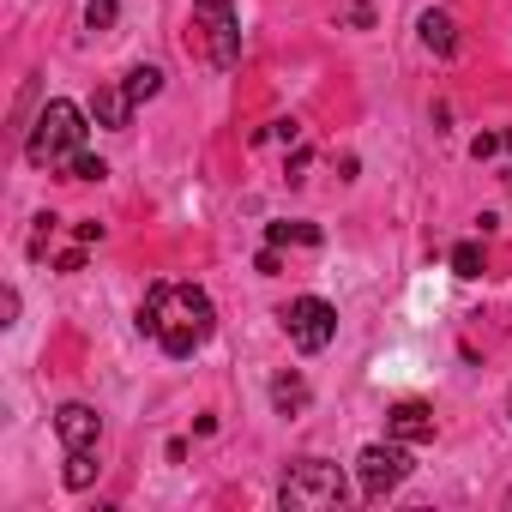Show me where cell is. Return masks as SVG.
<instances>
[{
    "label": "cell",
    "mask_w": 512,
    "mask_h": 512,
    "mask_svg": "<svg viewBox=\"0 0 512 512\" xmlns=\"http://www.w3.org/2000/svg\"><path fill=\"white\" fill-rule=\"evenodd\" d=\"M139 332H145L163 356L187 362L193 350L211 344L217 308H211V296H205L199 284H151L145 302H139Z\"/></svg>",
    "instance_id": "obj_1"
},
{
    "label": "cell",
    "mask_w": 512,
    "mask_h": 512,
    "mask_svg": "<svg viewBox=\"0 0 512 512\" xmlns=\"http://www.w3.org/2000/svg\"><path fill=\"white\" fill-rule=\"evenodd\" d=\"M85 109L79 103H67V97H49L43 103V115L31 121V133H25V163L31 169H67L79 151H85Z\"/></svg>",
    "instance_id": "obj_2"
},
{
    "label": "cell",
    "mask_w": 512,
    "mask_h": 512,
    "mask_svg": "<svg viewBox=\"0 0 512 512\" xmlns=\"http://www.w3.org/2000/svg\"><path fill=\"white\" fill-rule=\"evenodd\" d=\"M344 494H350V482L326 458H296L284 470V482H278V506L284 512H332V506H344Z\"/></svg>",
    "instance_id": "obj_3"
},
{
    "label": "cell",
    "mask_w": 512,
    "mask_h": 512,
    "mask_svg": "<svg viewBox=\"0 0 512 512\" xmlns=\"http://www.w3.org/2000/svg\"><path fill=\"white\" fill-rule=\"evenodd\" d=\"M193 31L205 37V55L217 73L241 67V25H235V0H193Z\"/></svg>",
    "instance_id": "obj_4"
},
{
    "label": "cell",
    "mask_w": 512,
    "mask_h": 512,
    "mask_svg": "<svg viewBox=\"0 0 512 512\" xmlns=\"http://www.w3.org/2000/svg\"><path fill=\"white\" fill-rule=\"evenodd\" d=\"M284 332H290V344L302 350V356H320L332 338H338V308L332 302H320V296H296V302H284Z\"/></svg>",
    "instance_id": "obj_5"
},
{
    "label": "cell",
    "mask_w": 512,
    "mask_h": 512,
    "mask_svg": "<svg viewBox=\"0 0 512 512\" xmlns=\"http://www.w3.org/2000/svg\"><path fill=\"white\" fill-rule=\"evenodd\" d=\"M410 464H416V458H410V446H404V440H392V434H386V440H374V446H362V458H356L362 494H368V500H386V494L410 476Z\"/></svg>",
    "instance_id": "obj_6"
},
{
    "label": "cell",
    "mask_w": 512,
    "mask_h": 512,
    "mask_svg": "<svg viewBox=\"0 0 512 512\" xmlns=\"http://www.w3.org/2000/svg\"><path fill=\"white\" fill-rule=\"evenodd\" d=\"M55 434H61L67 452H97V440H103V416H97L91 404H61V410H55Z\"/></svg>",
    "instance_id": "obj_7"
},
{
    "label": "cell",
    "mask_w": 512,
    "mask_h": 512,
    "mask_svg": "<svg viewBox=\"0 0 512 512\" xmlns=\"http://www.w3.org/2000/svg\"><path fill=\"white\" fill-rule=\"evenodd\" d=\"M386 434L404 440V446H422V440H434V410L422 398H404V404L386 410Z\"/></svg>",
    "instance_id": "obj_8"
},
{
    "label": "cell",
    "mask_w": 512,
    "mask_h": 512,
    "mask_svg": "<svg viewBox=\"0 0 512 512\" xmlns=\"http://www.w3.org/2000/svg\"><path fill=\"white\" fill-rule=\"evenodd\" d=\"M91 121L121 133V127L133 121V97H127V85H97V97H91Z\"/></svg>",
    "instance_id": "obj_9"
},
{
    "label": "cell",
    "mask_w": 512,
    "mask_h": 512,
    "mask_svg": "<svg viewBox=\"0 0 512 512\" xmlns=\"http://www.w3.org/2000/svg\"><path fill=\"white\" fill-rule=\"evenodd\" d=\"M308 404H314V392H308V380H302L296 368L272 380V410H278V416H302Z\"/></svg>",
    "instance_id": "obj_10"
},
{
    "label": "cell",
    "mask_w": 512,
    "mask_h": 512,
    "mask_svg": "<svg viewBox=\"0 0 512 512\" xmlns=\"http://www.w3.org/2000/svg\"><path fill=\"white\" fill-rule=\"evenodd\" d=\"M416 37H422V49H434V55H452V49H458V31H452L446 13H422V19H416Z\"/></svg>",
    "instance_id": "obj_11"
},
{
    "label": "cell",
    "mask_w": 512,
    "mask_h": 512,
    "mask_svg": "<svg viewBox=\"0 0 512 512\" xmlns=\"http://www.w3.org/2000/svg\"><path fill=\"white\" fill-rule=\"evenodd\" d=\"M266 241H272V247H284V241H302V247H320L326 235H320L314 223H266Z\"/></svg>",
    "instance_id": "obj_12"
},
{
    "label": "cell",
    "mask_w": 512,
    "mask_h": 512,
    "mask_svg": "<svg viewBox=\"0 0 512 512\" xmlns=\"http://www.w3.org/2000/svg\"><path fill=\"white\" fill-rule=\"evenodd\" d=\"M157 91H163V73H157V67H133V73H127V97H133V109L151 103Z\"/></svg>",
    "instance_id": "obj_13"
},
{
    "label": "cell",
    "mask_w": 512,
    "mask_h": 512,
    "mask_svg": "<svg viewBox=\"0 0 512 512\" xmlns=\"http://www.w3.org/2000/svg\"><path fill=\"white\" fill-rule=\"evenodd\" d=\"M452 272L458 278H482V241H458L452 247Z\"/></svg>",
    "instance_id": "obj_14"
},
{
    "label": "cell",
    "mask_w": 512,
    "mask_h": 512,
    "mask_svg": "<svg viewBox=\"0 0 512 512\" xmlns=\"http://www.w3.org/2000/svg\"><path fill=\"white\" fill-rule=\"evenodd\" d=\"M97 476V452H67V488H91Z\"/></svg>",
    "instance_id": "obj_15"
},
{
    "label": "cell",
    "mask_w": 512,
    "mask_h": 512,
    "mask_svg": "<svg viewBox=\"0 0 512 512\" xmlns=\"http://www.w3.org/2000/svg\"><path fill=\"white\" fill-rule=\"evenodd\" d=\"M67 175H73V181H103V175H109V163H103V157H91V151H79V157L67 163Z\"/></svg>",
    "instance_id": "obj_16"
},
{
    "label": "cell",
    "mask_w": 512,
    "mask_h": 512,
    "mask_svg": "<svg viewBox=\"0 0 512 512\" xmlns=\"http://www.w3.org/2000/svg\"><path fill=\"white\" fill-rule=\"evenodd\" d=\"M115 19H121L115 0H91V7H85V31H109Z\"/></svg>",
    "instance_id": "obj_17"
},
{
    "label": "cell",
    "mask_w": 512,
    "mask_h": 512,
    "mask_svg": "<svg viewBox=\"0 0 512 512\" xmlns=\"http://www.w3.org/2000/svg\"><path fill=\"white\" fill-rule=\"evenodd\" d=\"M55 223H61L55 211H43V217H37V229H31V260H43V247H49V235H55Z\"/></svg>",
    "instance_id": "obj_18"
},
{
    "label": "cell",
    "mask_w": 512,
    "mask_h": 512,
    "mask_svg": "<svg viewBox=\"0 0 512 512\" xmlns=\"http://www.w3.org/2000/svg\"><path fill=\"white\" fill-rule=\"evenodd\" d=\"M494 151H506V139H500V133H476V139H470V157H476V163H488Z\"/></svg>",
    "instance_id": "obj_19"
},
{
    "label": "cell",
    "mask_w": 512,
    "mask_h": 512,
    "mask_svg": "<svg viewBox=\"0 0 512 512\" xmlns=\"http://www.w3.org/2000/svg\"><path fill=\"white\" fill-rule=\"evenodd\" d=\"M344 25L368 31V25H374V7H368V0H344Z\"/></svg>",
    "instance_id": "obj_20"
},
{
    "label": "cell",
    "mask_w": 512,
    "mask_h": 512,
    "mask_svg": "<svg viewBox=\"0 0 512 512\" xmlns=\"http://www.w3.org/2000/svg\"><path fill=\"white\" fill-rule=\"evenodd\" d=\"M260 272H266V278H278V272H284V260H278V247H272V241H266V253H260Z\"/></svg>",
    "instance_id": "obj_21"
},
{
    "label": "cell",
    "mask_w": 512,
    "mask_h": 512,
    "mask_svg": "<svg viewBox=\"0 0 512 512\" xmlns=\"http://www.w3.org/2000/svg\"><path fill=\"white\" fill-rule=\"evenodd\" d=\"M272 139H284V145H296V139H302V127H296V121H272Z\"/></svg>",
    "instance_id": "obj_22"
},
{
    "label": "cell",
    "mask_w": 512,
    "mask_h": 512,
    "mask_svg": "<svg viewBox=\"0 0 512 512\" xmlns=\"http://www.w3.org/2000/svg\"><path fill=\"white\" fill-rule=\"evenodd\" d=\"M500 139H506V151H512V133H500Z\"/></svg>",
    "instance_id": "obj_23"
},
{
    "label": "cell",
    "mask_w": 512,
    "mask_h": 512,
    "mask_svg": "<svg viewBox=\"0 0 512 512\" xmlns=\"http://www.w3.org/2000/svg\"><path fill=\"white\" fill-rule=\"evenodd\" d=\"M506 422H512V398H506Z\"/></svg>",
    "instance_id": "obj_24"
}]
</instances>
